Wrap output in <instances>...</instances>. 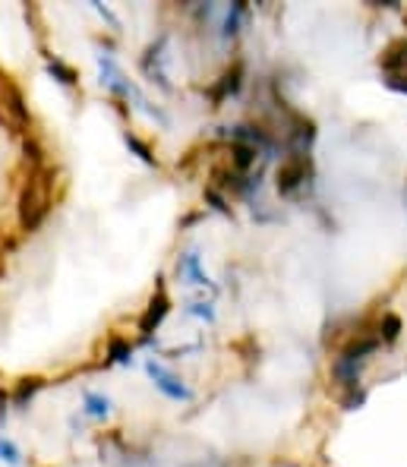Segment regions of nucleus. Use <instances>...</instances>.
<instances>
[{
  "label": "nucleus",
  "mask_w": 407,
  "mask_h": 467,
  "mask_svg": "<svg viewBox=\"0 0 407 467\" xmlns=\"http://www.w3.org/2000/svg\"><path fill=\"white\" fill-rule=\"evenodd\" d=\"M98 66H101V85H107L114 95H120V98H126V101H133L136 107H142V111L148 114V117H155V120H161V124H167V117H165V111H158V107H152L148 105V98L139 92V85L130 83V79L124 76V70H120L117 64H114L107 54H98Z\"/></svg>",
  "instance_id": "nucleus-1"
},
{
  "label": "nucleus",
  "mask_w": 407,
  "mask_h": 467,
  "mask_svg": "<svg viewBox=\"0 0 407 467\" xmlns=\"http://www.w3.org/2000/svg\"><path fill=\"white\" fill-rule=\"evenodd\" d=\"M47 212H51V180H47V171H42V174H32L29 187L23 189L19 221H23L25 231H35L47 218Z\"/></svg>",
  "instance_id": "nucleus-2"
},
{
  "label": "nucleus",
  "mask_w": 407,
  "mask_h": 467,
  "mask_svg": "<svg viewBox=\"0 0 407 467\" xmlns=\"http://www.w3.org/2000/svg\"><path fill=\"white\" fill-rule=\"evenodd\" d=\"M146 370H148V376H152L155 389H158L165 398H171V401H189V398H193L189 385L183 382L180 376H174L167 367H161L158 360H148V363H146Z\"/></svg>",
  "instance_id": "nucleus-3"
},
{
  "label": "nucleus",
  "mask_w": 407,
  "mask_h": 467,
  "mask_svg": "<svg viewBox=\"0 0 407 467\" xmlns=\"http://www.w3.org/2000/svg\"><path fill=\"white\" fill-rule=\"evenodd\" d=\"M165 47H167V35H161L155 45H148L146 57H142V70H146V76L152 79V83H158L165 92H171V83H167V70H165V64H167Z\"/></svg>",
  "instance_id": "nucleus-4"
},
{
  "label": "nucleus",
  "mask_w": 407,
  "mask_h": 467,
  "mask_svg": "<svg viewBox=\"0 0 407 467\" xmlns=\"http://www.w3.org/2000/svg\"><path fill=\"white\" fill-rule=\"evenodd\" d=\"M307 174H309L307 158H303V155H290V158L281 161V167H278V193L290 196L303 180H307Z\"/></svg>",
  "instance_id": "nucleus-5"
},
{
  "label": "nucleus",
  "mask_w": 407,
  "mask_h": 467,
  "mask_svg": "<svg viewBox=\"0 0 407 467\" xmlns=\"http://www.w3.org/2000/svg\"><path fill=\"white\" fill-rule=\"evenodd\" d=\"M167 313H171V300L165 297V290H158V294H155L152 300H148L146 313H142V319H139V331L148 338L155 329L161 326V322H165V316H167Z\"/></svg>",
  "instance_id": "nucleus-6"
},
{
  "label": "nucleus",
  "mask_w": 407,
  "mask_h": 467,
  "mask_svg": "<svg viewBox=\"0 0 407 467\" xmlns=\"http://www.w3.org/2000/svg\"><path fill=\"white\" fill-rule=\"evenodd\" d=\"M177 275H180V278H187V284H199V288H212L215 290V284H212V278H208V272L202 268L199 253H183L180 259H177Z\"/></svg>",
  "instance_id": "nucleus-7"
},
{
  "label": "nucleus",
  "mask_w": 407,
  "mask_h": 467,
  "mask_svg": "<svg viewBox=\"0 0 407 467\" xmlns=\"http://www.w3.org/2000/svg\"><path fill=\"white\" fill-rule=\"evenodd\" d=\"M240 85H243V64H234L230 70L221 73V79H218V85L212 89V101L218 105V101H225L230 98V95H237L240 92Z\"/></svg>",
  "instance_id": "nucleus-8"
},
{
  "label": "nucleus",
  "mask_w": 407,
  "mask_h": 467,
  "mask_svg": "<svg viewBox=\"0 0 407 467\" xmlns=\"http://www.w3.org/2000/svg\"><path fill=\"white\" fill-rule=\"evenodd\" d=\"M382 66L391 73V79H407V42L391 47L382 57Z\"/></svg>",
  "instance_id": "nucleus-9"
},
{
  "label": "nucleus",
  "mask_w": 407,
  "mask_h": 467,
  "mask_svg": "<svg viewBox=\"0 0 407 467\" xmlns=\"http://www.w3.org/2000/svg\"><path fill=\"white\" fill-rule=\"evenodd\" d=\"M83 408H85V414H89V417H98V420H101V417L111 414V398L101 395V391H85Z\"/></svg>",
  "instance_id": "nucleus-10"
},
{
  "label": "nucleus",
  "mask_w": 407,
  "mask_h": 467,
  "mask_svg": "<svg viewBox=\"0 0 407 467\" xmlns=\"http://www.w3.org/2000/svg\"><path fill=\"white\" fill-rule=\"evenodd\" d=\"M256 155H259V148H253V146H243V142L230 146V161H234L237 171H249L256 165Z\"/></svg>",
  "instance_id": "nucleus-11"
},
{
  "label": "nucleus",
  "mask_w": 407,
  "mask_h": 467,
  "mask_svg": "<svg viewBox=\"0 0 407 467\" xmlns=\"http://www.w3.org/2000/svg\"><path fill=\"white\" fill-rule=\"evenodd\" d=\"M47 73H51L60 85H73V83H76V70H73L70 64H64L60 57H47Z\"/></svg>",
  "instance_id": "nucleus-12"
},
{
  "label": "nucleus",
  "mask_w": 407,
  "mask_h": 467,
  "mask_svg": "<svg viewBox=\"0 0 407 467\" xmlns=\"http://www.w3.org/2000/svg\"><path fill=\"white\" fill-rule=\"evenodd\" d=\"M38 389H42V379H23V382L16 385V391H13V404H16V408H25V404L35 398Z\"/></svg>",
  "instance_id": "nucleus-13"
},
{
  "label": "nucleus",
  "mask_w": 407,
  "mask_h": 467,
  "mask_svg": "<svg viewBox=\"0 0 407 467\" xmlns=\"http://www.w3.org/2000/svg\"><path fill=\"white\" fill-rule=\"evenodd\" d=\"M243 16H247V4H243V0H237V4H230L228 16H225V35H228V38H234L237 32H240V23H243Z\"/></svg>",
  "instance_id": "nucleus-14"
},
{
  "label": "nucleus",
  "mask_w": 407,
  "mask_h": 467,
  "mask_svg": "<svg viewBox=\"0 0 407 467\" xmlns=\"http://www.w3.org/2000/svg\"><path fill=\"white\" fill-rule=\"evenodd\" d=\"M379 348V341L376 338H363V341H354V344H348L344 348V354L341 357H348V360H366V354H372V350Z\"/></svg>",
  "instance_id": "nucleus-15"
},
{
  "label": "nucleus",
  "mask_w": 407,
  "mask_h": 467,
  "mask_svg": "<svg viewBox=\"0 0 407 467\" xmlns=\"http://www.w3.org/2000/svg\"><path fill=\"white\" fill-rule=\"evenodd\" d=\"M107 357H111V363H130L133 360L130 341H124V338H111V341H107Z\"/></svg>",
  "instance_id": "nucleus-16"
},
{
  "label": "nucleus",
  "mask_w": 407,
  "mask_h": 467,
  "mask_svg": "<svg viewBox=\"0 0 407 467\" xmlns=\"http://www.w3.org/2000/svg\"><path fill=\"white\" fill-rule=\"evenodd\" d=\"M124 142H126V148H130V152L136 155V158L139 161H146V165H158V158H155L152 155V148L146 146V142H142L139 136H133V133H126L124 136Z\"/></svg>",
  "instance_id": "nucleus-17"
},
{
  "label": "nucleus",
  "mask_w": 407,
  "mask_h": 467,
  "mask_svg": "<svg viewBox=\"0 0 407 467\" xmlns=\"http://www.w3.org/2000/svg\"><path fill=\"white\" fill-rule=\"evenodd\" d=\"M398 335H401V319L389 313V316L382 319V338H385V341H395Z\"/></svg>",
  "instance_id": "nucleus-18"
},
{
  "label": "nucleus",
  "mask_w": 407,
  "mask_h": 467,
  "mask_svg": "<svg viewBox=\"0 0 407 467\" xmlns=\"http://www.w3.org/2000/svg\"><path fill=\"white\" fill-rule=\"evenodd\" d=\"M0 458H4L6 464H13V467H16V464H19V458H23V455H19V449L10 442V439H4V436H0Z\"/></svg>",
  "instance_id": "nucleus-19"
},
{
  "label": "nucleus",
  "mask_w": 407,
  "mask_h": 467,
  "mask_svg": "<svg viewBox=\"0 0 407 467\" xmlns=\"http://www.w3.org/2000/svg\"><path fill=\"white\" fill-rule=\"evenodd\" d=\"M187 313L189 316H199V319H208V322H212L215 319V307H212V303H189V307H187Z\"/></svg>",
  "instance_id": "nucleus-20"
},
{
  "label": "nucleus",
  "mask_w": 407,
  "mask_h": 467,
  "mask_svg": "<svg viewBox=\"0 0 407 467\" xmlns=\"http://www.w3.org/2000/svg\"><path fill=\"white\" fill-rule=\"evenodd\" d=\"M206 202H212V208H218V212H230V206L225 202V196L218 193V189H206Z\"/></svg>",
  "instance_id": "nucleus-21"
},
{
  "label": "nucleus",
  "mask_w": 407,
  "mask_h": 467,
  "mask_svg": "<svg viewBox=\"0 0 407 467\" xmlns=\"http://www.w3.org/2000/svg\"><path fill=\"white\" fill-rule=\"evenodd\" d=\"M92 6H95V10H98V13H101V16H105V19H107V23H111V25H114V29H117V25H120V19H117V16H114V13H111V10H107V6H101V4H92Z\"/></svg>",
  "instance_id": "nucleus-22"
},
{
  "label": "nucleus",
  "mask_w": 407,
  "mask_h": 467,
  "mask_svg": "<svg viewBox=\"0 0 407 467\" xmlns=\"http://www.w3.org/2000/svg\"><path fill=\"white\" fill-rule=\"evenodd\" d=\"M389 85L391 89H398V92H407V79H391L389 76Z\"/></svg>",
  "instance_id": "nucleus-23"
},
{
  "label": "nucleus",
  "mask_w": 407,
  "mask_h": 467,
  "mask_svg": "<svg viewBox=\"0 0 407 467\" xmlns=\"http://www.w3.org/2000/svg\"><path fill=\"white\" fill-rule=\"evenodd\" d=\"M404 202H407V193H404Z\"/></svg>",
  "instance_id": "nucleus-24"
}]
</instances>
